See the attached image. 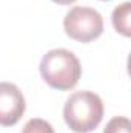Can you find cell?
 <instances>
[{
	"mask_svg": "<svg viewBox=\"0 0 131 133\" xmlns=\"http://www.w3.org/2000/svg\"><path fill=\"white\" fill-rule=\"evenodd\" d=\"M100 2H108V0H100Z\"/></svg>",
	"mask_w": 131,
	"mask_h": 133,
	"instance_id": "9c48e42d",
	"label": "cell"
},
{
	"mask_svg": "<svg viewBox=\"0 0 131 133\" xmlns=\"http://www.w3.org/2000/svg\"><path fill=\"white\" fill-rule=\"evenodd\" d=\"M22 133H54V129L51 127L49 122H46L40 118H34L25 124Z\"/></svg>",
	"mask_w": 131,
	"mask_h": 133,
	"instance_id": "52a82bcc",
	"label": "cell"
},
{
	"mask_svg": "<svg viewBox=\"0 0 131 133\" xmlns=\"http://www.w3.org/2000/svg\"><path fill=\"white\" fill-rule=\"evenodd\" d=\"M113 25L114 30L119 34L130 37L131 36V3L130 2H123L122 5L116 6L113 11Z\"/></svg>",
	"mask_w": 131,
	"mask_h": 133,
	"instance_id": "5b68a950",
	"label": "cell"
},
{
	"mask_svg": "<svg viewBox=\"0 0 131 133\" xmlns=\"http://www.w3.org/2000/svg\"><path fill=\"white\" fill-rule=\"evenodd\" d=\"M26 108L20 88L11 82H0V125L12 127L23 116Z\"/></svg>",
	"mask_w": 131,
	"mask_h": 133,
	"instance_id": "277c9868",
	"label": "cell"
},
{
	"mask_svg": "<svg viewBox=\"0 0 131 133\" xmlns=\"http://www.w3.org/2000/svg\"><path fill=\"white\" fill-rule=\"evenodd\" d=\"M63 119L74 133L93 132L103 119V102L93 91H76L65 102Z\"/></svg>",
	"mask_w": 131,
	"mask_h": 133,
	"instance_id": "7a4b0ae2",
	"label": "cell"
},
{
	"mask_svg": "<svg viewBox=\"0 0 131 133\" xmlns=\"http://www.w3.org/2000/svg\"><path fill=\"white\" fill-rule=\"evenodd\" d=\"M42 79L56 90L66 91L77 85L82 76V65L77 56L65 48H56L48 51L40 61Z\"/></svg>",
	"mask_w": 131,
	"mask_h": 133,
	"instance_id": "6da1fadb",
	"label": "cell"
},
{
	"mask_svg": "<svg viewBox=\"0 0 131 133\" xmlns=\"http://www.w3.org/2000/svg\"><path fill=\"white\" fill-rule=\"evenodd\" d=\"M63 28L69 39L90 43L103 33V19L100 12L90 6H74L66 12Z\"/></svg>",
	"mask_w": 131,
	"mask_h": 133,
	"instance_id": "3957f363",
	"label": "cell"
},
{
	"mask_svg": "<svg viewBox=\"0 0 131 133\" xmlns=\"http://www.w3.org/2000/svg\"><path fill=\"white\" fill-rule=\"evenodd\" d=\"M54 3H57V5H62V6H65V5H72L76 0H53Z\"/></svg>",
	"mask_w": 131,
	"mask_h": 133,
	"instance_id": "ba28073f",
	"label": "cell"
},
{
	"mask_svg": "<svg viewBox=\"0 0 131 133\" xmlns=\"http://www.w3.org/2000/svg\"><path fill=\"white\" fill-rule=\"evenodd\" d=\"M103 133H131V122L125 116H114L108 121Z\"/></svg>",
	"mask_w": 131,
	"mask_h": 133,
	"instance_id": "8992f818",
	"label": "cell"
}]
</instances>
